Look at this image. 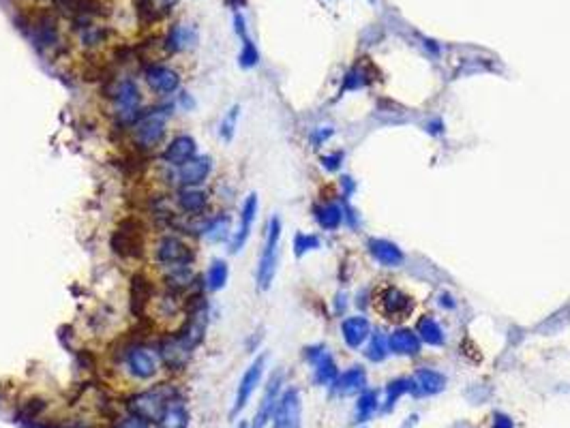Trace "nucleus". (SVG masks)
<instances>
[{
	"label": "nucleus",
	"instance_id": "f257e3e1",
	"mask_svg": "<svg viewBox=\"0 0 570 428\" xmlns=\"http://www.w3.org/2000/svg\"><path fill=\"white\" fill-rule=\"evenodd\" d=\"M172 398H178V392L174 388H155L133 394L127 400V409L131 415L146 420L149 424H157Z\"/></svg>",
	"mask_w": 570,
	"mask_h": 428
},
{
	"label": "nucleus",
	"instance_id": "f03ea898",
	"mask_svg": "<svg viewBox=\"0 0 570 428\" xmlns=\"http://www.w3.org/2000/svg\"><path fill=\"white\" fill-rule=\"evenodd\" d=\"M133 144L141 150H155L163 144L168 135V112L153 109L149 114H141L133 122Z\"/></svg>",
	"mask_w": 570,
	"mask_h": 428
},
{
	"label": "nucleus",
	"instance_id": "7ed1b4c3",
	"mask_svg": "<svg viewBox=\"0 0 570 428\" xmlns=\"http://www.w3.org/2000/svg\"><path fill=\"white\" fill-rule=\"evenodd\" d=\"M279 240H281V221L277 217H272L268 223V236H266V244H264L260 266H257V287L260 290H268L272 278H274L277 261H279Z\"/></svg>",
	"mask_w": 570,
	"mask_h": 428
},
{
	"label": "nucleus",
	"instance_id": "20e7f679",
	"mask_svg": "<svg viewBox=\"0 0 570 428\" xmlns=\"http://www.w3.org/2000/svg\"><path fill=\"white\" fill-rule=\"evenodd\" d=\"M114 116L120 124H133L141 116V93L129 78L118 82L114 90Z\"/></svg>",
	"mask_w": 570,
	"mask_h": 428
},
{
	"label": "nucleus",
	"instance_id": "39448f33",
	"mask_svg": "<svg viewBox=\"0 0 570 428\" xmlns=\"http://www.w3.org/2000/svg\"><path fill=\"white\" fill-rule=\"evenodd\" d=\"M159 351L146 347V345H133L124 353V367L131 373V377L139 381H149L159 371Z\"/></svg>",
	"mask_w": 570,
	"mask_h": 428
},
{
	"label": "nucleus",
	"instance_id": "423d86ee",
	"mask_svg": "<svg viewBox=\"0 0 570 428\" xmlns=\"http://www.w3.org/2000/svg\"><path fill=\"white\" fill-rule=\"evenodd\" d=\"M376 309L390 321H401V319H407L414 311V300L403 294L401 290L392 287V285H388V287H384L378 298H376Z\"/></svg>",
	"mask_w": 570,
	"mask_h": 428
},
{
	"label": "nucleus",
	"instance_id": "0eeeda50",
	"mask_svg": "<svg viewBox=\"0 0 570 428\" xmlns=\"http://www.w3.org/2000/svg\"><path fill=\"white\" fill-rule=\"evenodd\" d=\"M301 394L296 388L285 390L272 411V428H301Z\"/></svg>",
	"mask_w": 570,
	"mask_h": 428
},
{
	"label": "nucleus",
	"instance_id": "6e6552de",
	"mask_svg": "<svg viewBox=\"0 0 570 428\" xmlns=\"http://www.w3.org/2000/svg\"><path fill=\"white\" fill-rule=\"evenodd\" d=\"M193 249L178 236L165 234L155 244V259L161 266H176V263H193Z\"/></svg>",
	"mask_w": 570,
	"mask_h": 428
},
{
	"label": "nucleus",
	"instance_id": "1a4fd4ad",
	"mask_svg": "<svg viewBox=\"0 0 570 428\" xmlns=\"http://www.w3.org/2000/svg\"><path fill=\"white\" fill-rule=\"evenodd\" d=\"M264 367H266V355L262 353V355H257V358H255V362L245 371V375H243V379H240V384H238V390H236L234 407H232V411H230L232 417H236V415L247 407L251 394L255 392V388H257L260 381H262Z\"/></svg>",
	"mask_w": 570,
	"mask_h": 428
},
{
	"label": "nucleus",
	"instance_id": "9d476101",
	"mask_svg": "<svg viewBox=\"0 0 570 428\" xmlns=\"http://www.w3.org/2000/svg\"><path fill=\"white\" fill-rule=\"evenodd\" d=\"M191 351H193V345L180 334V336H172L168 338L161 349H159V358L161 362L170 369V371H182L191 358Z\"/></svg>",
	"mask_w": 570,
	"mask_h": 428
},
{
	"label": "nucleus",
	"instance_id": "9b49d317",
	"mask_svg": "<svg viewBox=\"0 0 570 428\" xmlns=\"http://www.w3.org/2000/svg\"><path fill=\"white\" fill-rule=\"evenodd\" d=\"M193 157H197V144L191 135H176L172 137L165 148H163V163L170 165V167H180L185 165L187 161H191Z\"/></svg>",
	"mask_w": 570,
	"mask_h": 428
},
{
	"label": "nucleus",
	"instance_id": "f8f14e48",
	"mask_svg": "<svg viewBox=\"0 0 570 428\" xmlns=\"http://www.w3.org/2000/svg\"><path fill=\"white\" fill-rule=\"evenodd\" d=\"M144 78H146V84L151 86V90L161 95V97H170L180 88V76L174 69L163 66V64H151L146 69Z\"/></svg>",
	"mask_w": 570,
	"mask_h": 428
},
{
	"label": "nucleus",
	"instance_id": "ddd939ff",
	"mask_svg": "<svg viewBox=\"0 0 570 428\" xmlns=\"http://www.w3.org/2000/svg\"><path fill=\"white\" fill-rule=\"evenodd\" d=\"M212 172V159L210 157H193L185 165L176 167V180L182 186H199L208 180Z\"/></svg>",
	"mask_w": 570,
	"mask_h": 428
},
{
	"label": "nucleus",
	"instance_id": "4468645a",
	"mask_svg": "<svg viewBox=\"0 0 570 428\" xmlns=\"http://www.w3.org/2000/svg\"><path fill=\"white\" fill-rule=\"evenodd\" d=\"M255 214H257V195L251 193V195L245 199V203H243L240 225H238V230L234 232V238H232V242H230V251H232V253H238V251L245 246V242H247V238H249V234H251L253 221H255Z\"/></svg>",
	"mask_w": 570,
	"mask_h": 428
},
{
	"label": "nucleus",
	"instance_id": "2eb2a0df",
	"mask_svg": "<svg viewBox=\"0 0 570 428\" xmlns=\"http://www.w3.org/2000/svg\"><path fill=\"white\" fill-rule=\"evenodd\" d=\"M176 206L187 217H199L208 206V193L199 186H182L176 193Z\"/></svg>",
	"mask_w": 570,
	"mask_h": 428
},
{
	"label": "nucleus",
	"instance_id": "dca6fc26",
	"mask_svg": "<svg viewBox=\"0 0 570 428\" xmlns=\"http://www.w3.org/2000/svg\"><path fill=\"white\" fill-rule=\"evenodd\" d=\"M199 37H197V28L191 24H174L165 37V47L172 54L178 52H189L197 45Z\"/></svg>",
	"mask_w": 570,
	"mask_h": 428
},
{
	"label": "nucleus",
	"instance_id": "f3484780",
	"mask_svg": "<svg viewBox=\"0 0 570 428\" xmlns=\"http://www.w3.org/2000/svg\"><path fill=\"white\" fill-rule=\"evenodd\" d=\"M307 358L313 362V373H315V381L326 386L337 381V364L330 355L324 351V347H311L307 349Z\"/></svg>",
	"mask_w": 570,
	"mask_h": 428
},
{
	"label": "nucleus",
	"instance_id": "a211bd4d",
	"mask_svg": "<svg viewBox=\"0 0 570 428\" xmlns=\"http://www.w3.org/2000/svg\"><path fill=\"white\" fill-rule=\"evenodd\" d=\"M33 43L39 49H52L54 45H58V28H56V20L52 16H41L39 20L33 22Z\"/></svg>",
	"mask_w": 570,
	"mask_h": 428
},
{
	"label": "nucleus",
	"instance_id": "6ab92c4d",
	"mask_svg": "<svg viewBox=\"0 0 570 428\" xmlns=\"http://www.w3.org/2000/svg\"><path fill=\"white\" fill-rule=\"evenodd\" d=\"M279 388H281V375L277 373V375L270 379V384H268V388H266V392H264V398H262V403H260V409H257V415H255L251 428H264L266 422L272 417L274 405H277V400H279Z\"/></svg>",
	"mask_w": 570,
	"mask_h": 428
},
{
	"label": "nucleus",
	"instance_id": "aec40b11",
	"mask_svg": "<svg viewBox=\"0 0 570 428\" xmlns=\"http://www.w3.org/2000/svg\"><path fill=\"white\" fill-rule=\"evenodd\" d=\"M202 236L208 242H215V244L230 240V236H232V219L228 217V214H217V217L206 219Z\"/></svg>",
	"mask_w": 570,
	"mask_h": 428
},
{
	"label": "nucleus",
	"instance_id": "412c9836",
	"mask_svg": "<svg viewBox=\"0 0 570 428\" xmlns=\"http://www.w3.org/2000/svg\"><path fill=\"white\" fill-rule=\"evenodd\" d=\"M189 426V413L185 409V403L178 398H172L163 411V415L159 417V422L155 424V428H187Z\"/></svg>",
	"mask_w": 570,
	"mask_h": 428
},
{
	"label": "nucleus",
	"instance_id": "4be33fe9",
	"mask_svg": "<svg viewBox=\"0 0 570 428\" xmlns=\"http://www.w3.org/2000/svg\"><path fill=\"white\" fill-rule=\"evenodd\" d=\"M343 338L349 347H361L365 338L369 336V321L365 317H349L341 326Z\"/></svg>",
	"mask_w": 570,
	"mask_h": 428
},
{
	"label": "nucleus",
	"instance_id": "5701e85b",
	"mask_svg": "<svg viewBox=\"0 0 570 428\" xmlns=\"http://www.w3.org/2000/svg\"><path fill=\"white\" fill-rule=\"evenodd\" d=\"M444 386H446L444 375L436 371H418L414 379V390H418L420 394H438L444 390Z\"/></svg>",
	"mask_w": 570,
	"mask_h": 428
},
{
	"label": "nucleus",
	"instance_id": "b1692460",
	"mask_svg": "<svg viewBox=\"0 0 570 428\" xmlns=\"http://www.w3.org/2000/svg\"><path fill=\"white\" fill-rule=\"evenodd\" d=\"M228 278H230V268L223 259H215L208 270H206V290L210 292H219L228 285Z\"/></svg>",
	"mask_w": 570,
	"mask_h": 428
},
{
	"label": "nucleus",
	"instance_id": "393cba45",
	"mask_svg": "<svg viewBox=\"0 0 570 428\" xmlns=\"http://www.w3.org/2000/svg\"><path fill=\"white\" fill-rule=\"evenodd\" d=\"M388 347L395 351V353H403V355H412V353H418L420 349V340L414 332L409 330H397L390 340H388Z\"/></svg>",
	"mask_w": 570,
	"mask_h": 428
},
{
	"label": "nucleus",
	"instance_id": "a878e982",
	"mask_svg": "<svg viewBox=\"0 0 570 428\" xmlns=\"http://www.w3.org/2000/svg\"><path fill=\"white\" fill-rule=\"evenodd\" d=\"M369 249H371L373 257H376L380 263H384V266H399L401 259H403L401 251H399L395 244L386 242V240H371V242H369Z\"/></svg>",
	"mask_w": 570,
	"mask_h": 428
},
{
	"label": "nucleus",
	"instance_id": "bb28decb",
	"mask_svg": "<svg viewBox=\"0 0 570 428\" xmlns=\"http://www.w3.org/2000/svg\"><path fill=\"white\" fill-rule=\"evenodd\" d=\"M365 384H367V375H365V371L356 367V369H349L345 375H341V377L335 381V388H337V392H341V394H351V392H356V390H361Z\"/></svg>",
	"mask_w": 570,
	"mask_h": 428
},
{
	"label": "nucleus",
	"instance_id": "cd10ccee",
	"mask_svg": "<svg viewBox=\"0 0 570 428\" xmlns=\"http://www.w3.org/2000/svg\"><path fill=\"white\" fill-rule=\"evenodd\" d=\"M315 219L324 230H337L341 225L343 212H341V208L337 203H326V206L315 210Z\"/></svg>",
	"mask_w": 570,
	"mask_h": 428
},
{
	"label": "nucleus",
	"instance_id": "c85d7f7f",
	"mask_svg": "<svg viewBox=\"0 0 570 428\" xmlns=\"http://www.w3.org/2000/svg\"><path fill=\"white\" fill-rule=\"evenodd\" d=\"M418 334L424 343L429 345H442L444 343V332L440 328L438 321H434L431 317H424L418 321Z\"/></svg>",
	"mask_w": 570,
	"mask_h": 428
},
{
	"label": "nucleus",
	"instance_id": "c756f323",
	"mask_svg": "<svg viewBox=\"0 0 570 428\" xmlns=\"http://www.w3.org/2000/svg\"><path fill=\"white\" fill-rule=\"evenodd\" d=\"M378 409V392L376 390H369L361 396L359 405H356V420L359 422H367L373 411Z\"/></svg>",
	"mask_w": 570,
	"mask_h": 428
},
{
	"label": "nucleus",
	"instance_id": "7c9ffc66",
	"mask_svg": "<svg viewBox=\"0 0 570 428\" xmlns=\"http://www.w3.org/2000/svg\"><path fill=\"white\" fill-rule=\"evenodd\" d=\"M414 390V381L409 379H399V381H392L386 386V411L392 409V405L397 403V398H401L403 394L412 392Z\"/></svg>",
	"mask_w": 570,
	"mask_h": 428
},
{
	"label": "nucleus",
	"instance_id": "2f4dec72",
	"mask_svg": "<svg viewBox=\"0 0 570 428\" xmlns=\"http://www.w3.org/2000/svg\"><path fill=\"white\" fill-rule=\"evenodd\" d=\"M388 340L382 336V334H376L373 338H371V343H369V347H367V358L369 360H373V362H382L386 355H388Z\"/></svg>",
	"mask_w": 570,
	"mask_h": 428
},
{
	"label": "nucleus",
	"instance_id": "473e14b6",
	"mask_svg": "<svg viewBox=\"0 0 570 428\" xmlns=\"http://www.w3.org/2000/svg\"><path fill=\"white\" fill-rule=\"evenodd\" d=\"M238 114H240V107L238 105H234L230 112H228V116L221 120V129H219V135L226 139V141H230L232 137H234V131H236V120H238Z\"/></svg>",
	"mask_w": 570,
	"mask_h": 428
},
{
	"label": "nucleus",
	"instance_id": "72a5a7b5",
	"mask_svg": "<svg viewBox=\"0 0 570 428\" xmlns=\"http://www.w3.org/2000/svg\"><path fill=\"white\" fill-rule=\"evenodd\" d=\"M320 246V240H318V236H311V234H298L296 238H294V253L301 257V255H305L307 251H311V249H318Z\"/></svg>",
	"mask_w": 570,
	"mask_h": 428
},
{
	"label": "nucleus",
	"instance_id": "f704fd0d",
	"mask_svg": "<svg viewBox=\"0 0 570 428\" xmlns=\"http://www.w3.org/2000/svg\"><path fill=\"white\" fill-rule=\"evenodd\" d=\"M110 428H151V424L146 422V420H141V417H137V415H127V417H120V420H116Z\"/></svg>",
	"mask_w": 570,
	"mask_h": 428
},
{
	"label": "nucleus",
	"instance_id": "c9c22d12",
	"mask_svg": "<svg viewBox=\"0 0 570 428\" xmlns=\"http://www.w3.org/2000/svg\"><path fill=\"white\" fill-rule=\"evenodd\" d=\"M255 62H257V52H255V47L251 45V41L245 39L243 52H240V64H243V66H253Z\"/></svg>",
	"mask_w": 570,
	"mask_h": 428
},
{
	"label": "nucleus",
	"instance_id": "e433bc0d",
	"mask_svg": "<svg viewBox=\"0 0 570 428\" xmlns=\"http://www.w3.org/2000/svg\"><path fill=\"white\" fill-rule=\"evenodd\" d=\"M493 428H515V426H513V420H511V417H506V415H497Z\"/></svg>",
	"mask_w": 570,
	"mask_h": 428
},
{
	"label": "nucleus",
	"instance_id": "4c0bfd02",
	"mask_svg": "<svg viewBox=\"0 0 570 428\" xmlns=\"http://www.w3.org/2000/svg\"><path fill=\"white\" fill-rule=\"evenodd\" d=\"M339 159H341V155H337V157H332V159L328 157V159H324V163H326L328 170H337V167H339V163H337Z\"/></svg>",
	"mask_w": 570,
	"mask_h": 428
},
{
	"label": "nucleus",
	"instance_id": "58836bf2",
	"mask_svg": "<svg viewBox=\"0 0 570 428\" xmlns=\"http://www.w3.org/2000/svg\"><path fill=\"white\" fill-rule=\"evenodd\" d=\"M180 103H182V107H187V109H191V107L195 105V103H193V99H191V97H189L187 93H185V95L180 97Z\"/></svg>",
	"mask_w": 570,
	"mask_h": 428
},
{
	"label": "nucleus",
	"instance_id": "ea45409f",
	"mask_svg": "<svg viewBox=\"0 0 570 428\" xmlns=\"http://www.w3.org/2000/svg\"><path fill=\"white\" fill-rule=\"evenodd\" d=\"M238 428H247V424H240V426H238Z\"/></svg>",
	"mask_w": 570,
	"mask_h": 428
}]
</instances>
